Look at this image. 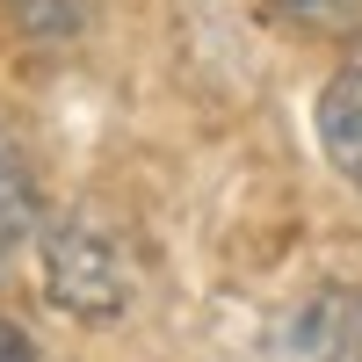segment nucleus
<instances>
[{
	"mask_svg": "<svg viewBox=\"0 0 362 362\" xmlns=\"http://www.w3.org/2000/svg\"><path fill=\"white\" fill-rule=\"evenodd\" d=\"M37 254H44V290H51L58 312H73V319H87V326L131 312L138 268H131L124 239H116L109 225L80 218V210H73V218H51Z\"/></svg>",
	"mask_w": 362,
	"mask_h": 362,
	"instance_id": "f257e3e1",
	"label": "nucleus"
},
{
	"mask_svg": "<svg viewBox=\"0 0 362 362\" xmlns=\"http://www.w3.org/2000/svg\"><path fill=\"white\" fill-rule=\"evenodd\" d=\"M261 362H362V290L319 283L268 326Z\"/></svg>",
	"mask_w": 362,
	"mask_h": 362,
	"instance_id": "f03ea898",
	"label": "nucleus"
},
{
	"mask_svg": "<svg viewBox=\"0 0 362 362\" xmlns=\"http://www.w3.org/2000/svg\"><path fill=\"white\" fill-rule=\"evenodd\" d=\"M312 131H319L326 167H334L348 189H362V58H355V66H341L334 80L319 87V102H312Z\"/></svg>",
	"mask_w": 362,
	"mask_h": 362,
	"instance_id": "7ed1b4c3",
	"label": "nucleus"
},
{
	"mask_svg": "<svg viewBox=\"0 0 362 362\" xmlns=\"http://www.w3.org/2000/svg\"><path fill=\"white\" fill-rule=\"evenodd\" d=\"M37 239V181H29L22 153L0 138V276L15 268V254Z\"/></svg>",
	"mask_w": 362,
	"mask_h": 362,
	"instance_id": "20e7f679",
	"label": "nucleus"
},
{
	"mask_svg": "<svg viewBox=\"0 0 362 362\" xmlns=\"http://www.w3.org/2000/svg\"><path fill=\"white\" fill-rule=\"evenodd\" d=\"M8 8L37 29H73V0H8Z\"/></svg>",
	"mask_w": 362,
	"mask_h": 362,
	"instance_id": "39448f33",
	"label": "nucleus"
},
{
	"mask_svg": "<svg viewBox=\"0 0 362 362\" xmlns=\"http://www.w3.org/2000/svg\"><path fill=\"white\" fill-rule=\"evenodd\" d=\"M0 362H44V355H37V341H29V326H22V319H8V312H0Z\"/></svg>",
	"mask_w": 362,
	"mask_h": 362,
	"instance_id": "423d86ee",
	"label": "nucleus"
}]
</instances>
